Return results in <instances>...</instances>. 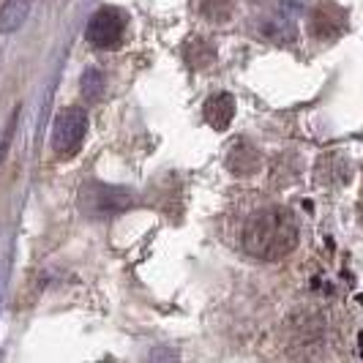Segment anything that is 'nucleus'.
<instances>
[{"label": "nucleus", "instance_id": "1", "mask_svg": "<svg viewBox=\"0 0 363 363\" xmlns=\"http://www.w3.org/2000/svg\"><path fill=\"white\" fill-rule=\"evenodd\" d=\"M298 224L287 208H262L255 211L243 227V249L257 259L276 262L295 252Z\"/></svg>", "mask_w": 363, "mask_h": 363}, {"label": "nucleus", "instance_id": "2", "mask_svg": "<svg viewBox=\"0 0 363 363\" xmlns=\"http://www.w3.org/2000/svg\"><path fill=\"white\" fill-rule=\"evenodd\" d=\"M88 137V115L79 107H66L57 112L52 123V147L57 159H72Z\"/></svg>", "mask_w": 363, "mask_h": 363}, {"label": "nucleus", "instance_id": "3", "mask_svg": "<svg viewBox=\"0 0 363 363\" xmlns=\"http://www.w3.org/2000/svg\"><path fill=\"white\" fill-rule=\"evenodd\" d=\"M131 205V194L126 189H115L107 183H85L79 189V208L88 216H115Z\"/></svg>", "mask_w": 363, "mask_h": 363}, {"label": "nucleus", "instance_id": "4", "mask_svg": "<svg viewBox=\"0 0 363 363\" xmlns=\"http://www.w3.org/2000/svg\"><path fill=\"white\" fill-rule=\"evenodd\" d=\"M126 14L118 6H104L91 17L85 38L99 50H115V47H121V41L126 36Z\"/></svg>", "mask_w": 363, "mask_h": 363}, {"label": "nucleus", "instance_id": "5", "mask_svg": "<svg viewBox=\"0 0 363 363\" xmlns=\"http://www.w3.org/2000/svg\"><path fill=\"white\" fill-rule=\"evenodd\" d=\"M347 28V11L339 9L336 3H320L309 19V30L314 38L320 41H330V38H339Z\"/></svg>", "mask_w": 363, "mask_h": 363}, {"label": "nucleus", "instance_id": "6", "mask_svg": "<svg viewBox=\"0 0 363 363\" xmlns=\"http://www.w3.org/2000/svg\"><path fill=\"white\" fill-rule=\"evenodd\" d=\"M202 115H205L208 126H213L216 131H224V128L233 123V118H235V99L230 93H213L205 101Z\"/></svg>", "mask_w": 363, "mask_h": 363}, {"label": "nucleus", "instance_id": "7", "mask_svg": "<svg viewBox=\"0 0 363 363\" xmlns=\"http://www.w3.org/2000/svg\"><path fill=\"white\" fill-rule=\"evenodd\" d=\"M36 0H3L0 9V30L3 33H17L19 28L25 25V19L30 14Z\"/></svg>", "mask_w": 363, "mask_h": 363}, {"label": "nucleus", "instance_id": "8", "mask_svg": "<svg viewBox=\"0 0 363 363\" xmlns=\"http://www.w3.org/2000/svg\"><path fill=\"white\" fill-rule=\"evenodd\" d=\"M259 164H262V159H259V153H257L252 145H233V153L227 156V167L235 172V175H255L257 169H259Z\"/></svg>", "mask_w": 363, "mask_h": 363}, {"label": "nucleus", "instance_id": "9", "mask_svg": "<svg viewBox=\"0 0 363 363\" xmlns=\"http://www.w3.org/2000/svg\"><path fill=\"white\" fill-rule=\"evenodd\" d=\"M186 60H189V66H194V69H205V66H211V63L216 60V52H213V47H211L205 38H191V41L186 44Z\"/></svg>", "mask_w": 363, "mask_h": 363}, {"label": "nucleus", "instance_id": "10", "mask_svg": "<svg viewBox=\"0 0 363 363\" xmlns=\"http://www.w3.org/2000/svg\"><path fill=\"white\" fill-rule=\"evenodd\" d=\"M200 11L211 22H227L233 17V0H202Z\"/></svg>", "mask_w": 363, "mask_h": 363}, {"label": "nucleus", "instance_id": "11", "mask_svg": "<svg viewBox=\"0 0 363 363\" xmlns=\"http://www.w3.org/2000/svg\"><path fill=\"white\" fill-rule=\"evenodd\" d=\"M101 93H104V77H101L99 69H88L82 74V96H85V101H99Z\"/></svg>", "mask_w": 363, "mask_h": 363}, {"label": "nucleus", "instance_id": "12", "mask_svg": "<svg viewBox=\"0 0 363 363\" xmlns=\"http://www.w3.org/2000/svg\"><path fill=\"white\" fill-rule=\"evenodd\" d=\"M17 121H19V107H14L11 118H9V123H6V137H3V143H0V162H6V153H9V145H11V137H14Z\"/></svg>", "mask_w": 363, "mask_h": 363}]
</instances>
